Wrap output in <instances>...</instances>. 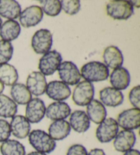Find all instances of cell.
Wrapping results in <instances>:
<instances>
[{
    "label": "cell",
    "instance_id": "6da1fadb",
    "mask_svg": "<svg viewBox=\"0 0 140 155\" xmlns=\"http://www.w3.org/2000/svg\"><path fill=\"white\" fill-rule=\"evenodd\" d=\"M81 76L90 83L103 81L108 79L109 70L107 66L100 61H92L82 66Z\"/></svg>",
    "mask_w": 140,
    "mask_h": 155
},
{
    "label": "cell",
    "instance_id": "7a4b0ae2",
    "mask_svg": "<svg viewBox=\"0 0 140 155\" xmlns=\"http://www.w3.org/2000/svg\"><path fill=\"white\" fill-rule=\"evenodd\" d=\"M29 142L37 152L49 154L56 148V142L45 130H32L28 135Z\"/></svg>",
    "mask_w": 140,
    "mask_h": 155
},
{
    "label": "cell",
    "instance_id": "3957f363",
    "mask_svg": "<svg viewBox=\"0 0 140 155\" xmlns=\"http://www.w3.org/2000/svg\"><path fill=\"white\" fill-rule=\"evenodd\" d=\"M109 17L116 20H127L133 15L134 8L128 1L114 0L110 1L106 6Z\"/></svg>",
    "mask_w": 140,
    "mask_h": 155
},
{
    "label": "cell",
    "instance_id": "277c9868",
    "mask_svg": "<svg viewBox=\"0 0 140 155\" xmlns=\"http://www.w3.org/2000/svg\"><path fill=\"white\" fill-rule=\"evenodd\" d=\"M62 61L61 54L57 51H49L40 59L38 69L45 76H50L55 73Z\"/></svg>",
    "mask_w": 140,
    "mask_h": 155
},
{
    "label": "cell",
    "instance_id": "5b68a950",
    "mask_svg": "<svg viewBox=\"0 0 140 155\" xmlns=\"http://www.w3.org/2000/svg\"><path fill=\"white\" fill-rule=\"evenodd\" d=\"M95 87L92 83L83 81L77 84L72 93V101L78 106L88 105L93 100Z\"/></svg>",
    "mask_w": 140,
    "mask_h": 155
},
{
    "label": "cell",
    "instance_id": "8992f818",
    "mask_svg": "<svg viewBox=\"0 0 140 155\" xmlns=\"http://www.w3.org/2000/svg\"><path fill=\"white\" fill-rule=\"evenodd\" d=\"M119 131V127L115 119L105 118L99 124L96 130V137L101 143H109L114 140Z\"/></svg>",
    "mask_w": 140,
    "mask_h": 155
},
{
    "label": "cell",
    "instance_id": "52a82bcc",
    "mask_svg": "<svg viewBox=\"0 0 140 155\" xmlns=\"http://www.w3.org/2000/svg\"><path fill=\"white\" fill-rule=\"evenodd\" d=\"M52 45V34L47 29H39L32 36V47L37 54H45L49 52Z\"/></svg>",
    "mask_w": 140,
    "mask_h": 155
},
{
    "label": "cell",
    "instance_id": "ba28073f",
    "mask_svg": "<svg viewBox=\"0 0 140 155\" xmlns=\"http://www.w3.org/2000/svg\"><path fill=\"white\" fill-rule=\"evenodd\" d=\"M58 70L62 81L67 85H77L82 78L79 70L72 61H63L60 64Z\"/></svg>",
    "mask_w": 140,
    "mask_h": 155
},
{
    "label": "cell",
    "instance_id": "9c48e42d",
    "mask_svg": "<svg viewBox=\"0 0 140 155\" xmlns=\"http://www.w3.org/2000/svg\"><path fill=\"white\" fill-rule=\"evenodd\" d=\"M116 122L118 127L124 130H133L140 127V109L131 108L121 112Z\"/></svg>",
    "mask_w": 140,
    "mask_h": 155
},
{
    "label": "cell",
    "instance_id": "30bf717a",
    "mask_svg": "<svg viewBox=\"0 0 140 155\" xmlns=\"http://www.w3.org/2000/svg\"><path fill=\"white\" fill-rule=\"evenodd\" d=\"M46 112L45 104L39 98H34L27 104L25 117L29 123L37 124L44 118Z\"/></svg>",
    "mask_w": 140,
    "mask_h": 155
},
{
    "label": "cell",
    "instance_id": "8fae6325",
    "mask_svg": "<svg viewBox=\"0 0 140 155\" xmlns=\"http://www.w3.org/2000/svg\"><path fill=\"white\" fill-rule=\"evenodd\" d=\"M45 92L52 99L56 101H63L68 98L71 94L68 85L60 81H52L47 85Z\"/></svg>",
    "mask_w": 140,
    "mask_h": 155
},
{
    "label": "cell",
    "instance_id": "7c38bea8",
    "mask_svg": "<svg viewBox=\"0 0 140 155\" xmlns=\"http://www.w3.org/2000/svg\"><path fill=\"white\" fill-rule=\"evenodd\" d=\"M43 18V12L38 6H31L21 13L19 21L23 28H29L38 25Z\"/></svg>",
    "mask_w": 140,
    "mask_h": 155
},
{
    "label": "cell",
    "instance_id": "4fadbf2b",
    "mask_svg": "<svg viewBox=\"0 0 140 155\" xmlns=\"http://www.w3.org/2000/svg\"><path fill=\"white\" fill-rule=\"evenodd\" d=\"M47 85L46 77L40 72H32L29 74L27 79L26 87L31 94L36 97L45 94Z\"/></svg>",
    "mask_w": 140,
    "mask_h": 155
},
{
    "label": "cell",
    "instance_id": "5bb4252c",
    "mask_svg": "<svg viewBox=\"0 0 140 155\" xmlns=\"http://www.w3.org/2000/svg\"><path fill=\"white\" fill-rule=\"evenodd\" d=\"M136 135L133 130H121L115 136L114 141L115 150L120 152H126L135 146Z\"/></svg>",
    "mask_w": 140,
    "mask_h": 155
},
{
    "label": "cell",
    "instance_id": "9a60e30c",
    "mask_svg": "<svg viewBox=\"0 0 140 155\" xmlns=\"http://www.w3.org/2000/svg\"><path fill=\"white\" fill-rule=\"evenodd\" d=\"M71 114V109L65 102H54L46 108L45 115L47 118L53 121L65 120Z\"/></svg>",
    "mask_w": 140,
    "mask_h": 155
},
{
    "label": "cell",
    "instance_id": "2e32d148",
    "mask_svg": "<svg viewBox=\"0 0 140 155\" xmlns=\"http://www.w3.org/2000/svg\"><path fill=\"white\" fill-rule=\"evenodd\" d=\"M11 133L18 139H25L30 133L31 124L26 117L21 115H17L12 117L10 122Z\"/></svg>",
    "mask_w": 140,
    "mask_h": 155
},
{
    "label": "cell",
    "instance_id": "e0dca14e",
    "mask_svg": "<svg viewBox=\"0 0 140 155\" xmlns=\"http://www.w3.org/2000/svg\"><path fill=\"white\" fill-rule=\"evenodd\" d=\"M99 95L103 105L110 107H116L118 106H120L122 105L124 101L122 92L112 87H107L101 90Z\"/></svg>",
    "mask_w": 140,
    "mask_h": 155
},
{
    "label": "cell",
    "instance_id": "ac0fdd59",
    "mask_svg": "<svg viewBox=\"0 0 140 155\" xmlns=\"http://www.w3.org/2000/svg\"><path fill=\"white\" fill-rule=\"evenodd\" d=\"M131 82L130 73L127 69L119 67L114 69L110 74V83L112 87L118 90H123L128 87Z\"/></svg>",
    "mask_w": 140,
    "mask_h": 155
},
{
    "label": "cell",
    "instance_id": "d6986e66",
    "mask_svg": "<svg viewBox=\"0 0 140 155\" xmlns=\"http://www.w3.org/2000/svg\"><path fill=\"white\" fill-rule=\"evenodd\" d=\"M103 58L104 64L112 69L122 67L124 62V57L122 52L115 46L107 47L103 52Z\"/></svg>",
    "mask_w": 140,
    "mask_h": 155
},
{
    "label": "cell",
    "instance_id": "ffe728a7",
    "mask_svg": "<svg viewBox=\"0 0 140 155\" xmlns=\"http://www.w3.org/2000/svg\"><path fill=\"white\" fill-rule=\"evenodd\" d=\"M69 124L75 132L83 133L90 128V120L84 111L76 110L71 114Z\"/></svg>",
    "mask_w": 140,
    "mask_h": 155
},
{
    "label": "cell",
    "instance_id": "44dd1931",
    "mask_svg": "<svg viewBox=\"0 0 140 155\" xmlns=\"http://www.w3.org/2000/svg\"><path fill=\"white\" fill-rule=\"evenodd\" d=\"M86 114L92 122L99 124L106 118L107 110L101 101L92 100L87 105Z\"/></svg>",
    "mask_w": 140,
    "mask_h": 155
},
{
    "label": "cell",
    "instance_id": "7402d4cb",
    "mask_svg": "<svg viewBox=\"0 0 140 155\" xmlns=\"http://www.w3.org/2000/svg\"><path fill=\"white\" fill-rule=\"evenodd\" d=\"M71 130L69 122L65 120L53 122L48 129L49 136L54 141L63 140L70 135Z\"/></svg>",
    "mask_w": 140,
    "mask_h": 155
},
{
    "label": "cell",
    "instance_id": "603a6c76",
    "mask_svg": "<svg viewBox=\"0 0 140 155\" xmlns=\"http://www.w3.org/2000/svg\"><path fill=\"white\" fill-rule=\"evenodd\" d=\"M21 34V26L17 21L8 20L0 28V37L2 41L10 42L17 39Z\"/></svg>",
    "mask_w": 140,
    "mask_h": 155
},
{
    "label": "cell",
    "instance_id": "cb8c5ba5",
    "mask_svg": "<svg viewBox=\"0 0 140 155\" xmlns=\"http://www.w3.org/2000/svg\"><path fill=\"white\" fill-rule=\"evenodd\" d=\"M21 13L20 4L15 0H0V15L8 20H15Z\"/></svg>",
    "mask_w": 140,
    "mask_h": 155
},
{
    "label": "cell",
    "instance_id": "d4e9b609",
    "mask_svg": "<svg viewBox=\"0 0 140 155\" xmlns=\"http://www.w3.org/2000/svg\"><path fill=\"white\" fill-rule=\"evenodd\" d=\"M10 94L12 100L18 105H24L28 104L32 99V96L25 85L15 84L10 90Z\"/></svg>",
    "mask_w": 140,
    "mask_h": 155
},
{
    "label": "cell",
    "instance_id": "484cf974",
    "mask_svg": "<svg viewBox=\"0 0 140 155\" xmlns=\"http://www.w3.org/2000/svg\"><path fill=\"white\" fill-rule=\"evenodd\" d=\"M18 74L14 66L9 64L0 66V81L7 86H12L17 84Z\"/></svg>",
    "mask_w": 140,
    "mask_h": 155
},
{
    "label": "cell",
    "instance_id": "4316f807",
    "mask_svg": "<svg viewBox=\"0 0 140 155\" xmlns=\"http://www.w3.org/2000/svg\"><path fill=\"white\" fill-rule=\"evenodd\" d=\"M18 106L12 98L5 94H0V117H12L17 113Z\"/></svg>",
    "mask_w": 140,
    "mask_h": 155
},
{
    "label": "cell",
    "instance_id": "83f0119b",
    "mask_svg": "<svg viewBox=\"0 0 140 155\" xmlns=\"http://www.w3.org/2000/svg\"><path fill=\"white\" fill-rule=\"evenodd\" d=\"M2 155H26L25 148L17 140H8L0 146Z\"/></svg>",
    "mask_w": 140,
    "mask_h": 155
},
{
    "label": "cell",
    "instance_id": "f1b7e54d",
    "mask_svg": "<svg viewBox=\"0 0 140 155\" xmlns=\"http://www.w3.org/2000/svg\"><path fill=\"white\" fill-rule=\"evenodd\" d=\"M39 2L42 12L48 16L55 17L61 12L62 6L59 0H42Z\"/></svg>",
    "mask_w": 140,
    "mask_h": 155
},
{
    "label": "cell",
    "instance_id": "f546056e",
    "mask_svg": "<svg viewBox=\"0 0 140 155\" xmlns=\"http://www.w3.org/2000/svg\"><path fill=\"white\" fill-rule=\"evenodd\" d=\"M12 45L10 42L0 41V66L5 64L11 60L13 55Z\"/></svg>",
    "mask_w": 140,
    "mask_h": 155
},
{
    "label": "cell",
    "instance_id": "4dcf8cb0",
    "mask_svg": "<svg viewBox=\"0 0 140 155\" xmlns=\"http://www.w3.org/2000/svg\"><path fill=\"white\" fill-rule=\"evenodd\" d=\"M60 3L62 9L69 15L77 14L81 8V4L79 0H62L60 1Z\"/></svg>",
    "mask_w": 140,
    "mask_h": 155
},
{
    "label": "cell",
    "instance_id": "1f68e13d",
    "mask_svg": "<svg viewBox=\"0 0 140 155\" xmlns=\"http://www.w3.org/2000/svg\"><path fill=\"white\" fill-rule=\"evenodd\" d=\"M11 135V129L9 122L6 120L0 119V142L9 140Z\"/></svg>",
    "mask_w": 140,
    "mask_h": 155
},
{
    "label": "cell",
    "instance_id": "d6a6232c",
    "mask_svg": "<svg viewBox=\"0 0 140 155\" xmlns=\"http://www.w3.org/2000/svg\"><path fill=\"white\" fill-rule=\"evenodd\" d=\"M128 99L134 108L139 109L140 107V86L136 85L133 87L128 94Z\"/></svg>",
    "mask_w": 140,
    "mask_h": 155
},
{
    "label": "cell",
    "instance_id": "836d02e7",
    "mask_svg": "<svg viewBox=\"0 0 140 155\" xmlns=\"http://www.w3.org/2000/svg\"><path fill=\"white\" fill-rule=\"evenodd\" d=\"M66 155H88V151L83 145L74 144L68 148Z\"/></svg>",
    "mask_w": 140,
    "mask_h": 155
},
{
    "label": "cell",
    "instance_id": "e575fe53",
    "mask_svg": "<svg viewBox=\"0 0 140 155\" xmlns=\"http://www.w3.org/2000/svg\"><path fill=\"white\" fill-rule=\"evenodd\" d=\"M88 155H106L103 150L100 148H94L88 152Z\"/></svg>",
    "mask_w": 140,
    "mask_h": 155
},
{
    "label": "cell",
    "instance_id": "d590c367",
    "mask_svg": "<svg viewBox=\"0 0 140 155\" xmlns=\"http://www.w3.org/2000/svg\"><path fill=\"white\" fill-rule=\"evenodd\" d=\"M123 155H140V152L138 150L131 149L125 152V154Z\"/></svg>",
    "mask_w": 140,
    "mask_h": 155
},
{
    "label": "cell",
    "instance_id": "8d00e7d4",
    "mask_svg": "<svg viewBox=\"0 0 140 155\" xmlns=\"http://www.w3.org/2000/svg\"><path fill=\"white\" fill-rule=\"evenodd\" d=\"M129 2V3L131 4V5L133 7H135V8H139V6H140V1H128Z\"/></svg>",
    "mask_w": 140,
    "mask_h": 155
},
{
    "label": "cell",
    "instance_id": "74e56055",
    "mask_svg": "<svg viewBox=\"0 0 140 155\" xmlns=\"http://www.w3.org/2000/svg\"><path fill=\"white\" fill-rule=\"evenodd\" d=\"M27 155H47V154H45V153H42V152H37V151H34V152H29L28 154Z\"/></svg>",
    "mask_w": 140,
    "mask_h": 155
},
{
    "label": "cell",
    "instance_id": "f35d334b",
    "mask_svg": "<svg viewBox=\"0 0 140 155\" xmlns=\"http://www.w3.org/2000/svg\"><path fill=\"white\" fill-rule=\"evenodd\" d=\"M4 90V85L2 84V82L0 81V94L3 92Z\"/></svg>",
    "mask_w": 140,
    "mask_h": 155
},
{
    "label": "cell",
    "instance_id": "ab89813d",
    "mask_svg": "<svg viewBox=\"0 0 140 155\" xmlns=\"http://www.w3.org/2000/svg\"><path fill=\"white\" fill-rule=\"evenodd\" d=\"M2 25V18H0V28H1Z\"/></svg>",
    "mask_w": 140,
    "mask_h": 155
}]
</instances>
